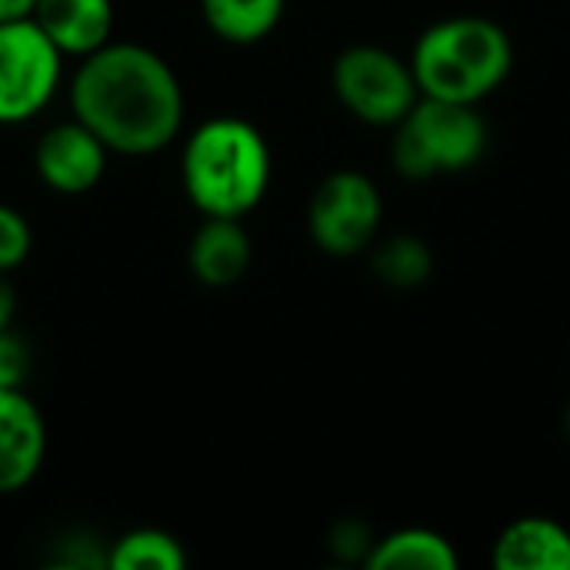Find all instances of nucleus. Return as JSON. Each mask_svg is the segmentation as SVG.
Returning <instances> with one entry per match:
<instances>
[{
  "label": "nucleus",
  "mask_w": 570,
  "mask_h": 570,
  "mask_svg": "<svg viewBox=\"0 0 570 570\" xmlns=\"http://www.w3.org/2000/svg\"><path fill=\"white\" fill-rule=\"evenodd\" d=\"M70 110L110 154L150 157L184 130V87L174 67L144 43H104L80 57Z\"/></svg>",
  "instance_id": "1"
},
{
  "label": "nucleus",
  "mask_w": 570,
  "mask_h": 570,
  "mask_svg": "<svg viewBox=\"0 0 570 570\" xmlns=\"http://www.w3.org/2000/svg\"><path fill=\"white\" fill-rule=\"evenodd\" d=\"M274 160L267 137L244 117H210L197 124L180 154L187 200L204 217H247L271 187Z\"/></svg>",
  "instance_id": "2"
},
{
  "label": "nucleus",
  "mask_w": 570,
  "mask_h": 570,
  "mask_svg": "<svg viewBox=\"0 0 570 570\" xmlns=\"http://www.w3.org/2000/svg\"><path fill=\"white\" fill-rule=\"evenodd\" d=\"M514 47L491 17L464 13L431 23L411 53V70L421 97L481 104L511 73Z\"/></svg>",
  "instance_id": "3"
},
{
  "label": "nucleus",
  "mask_w": 570,
  "mask_h": 570,
  "mask_svg": "<svg viewBox=\"0 0 570 570\" xmlns=\"http://www.w3.org/2000/svg\"><path fill=\"white\" fill-rule=\"evenodd\" d=\"M488 150V124L478 104H454L417 97V104L394 124L391 160L407 180H431L438 174L471 170Z\"/></svg>",
  "instance_id": "4"
},
{
  "label": "nucleus",
  "mask_w": 570,
  "mask_h": 570,
  "mask_svg": "<svg viewBox=\"0 0 570 570\" xmlns=\"http://www.w3.org/2000/svg\"><path fill=\"white\" fill-rule=\"evenodd\" d=\"M331 83L337 100L371 127L401 124L421 97L411 60H401L397 53L374 43L347 47L334 60Z\"/></svg>",
  "instance_id": "5"
},
{
  "label": "nucleus",
  "mask_w": 570,
  "mask_h": 570,
  "mask_svg": "<svg viewBox=\"0 0 570 570\" xmlns=\"http://www.w3.org/2000/svg\"><path fill=\"white\" fill-rule=\"evenodd\" d=\"M63 53L30 20L0 23V127H17L47 110L60 90Z\"/></svg>",
  "instance_id": "6"
},
{
  "label": "nucleus",
  "mask_w": 570,
  "mask_h": 570,
  "mask_svg": "<svg viewBox=\"0 0 570 570\" xmlns=\"http://www.w3.org/2000/svg\"><path fill=\"white\" fill-rule=\"evenodd\" d=\"M384 217L377 184L361 170H334L327 174L307 204V230L317 250L331 257L361 254Z\"/></svg>",
  "instance_id": "7"
},
{
  "label": "nucleus",
  "mask_w": 570,
  "mask_h": 570,
  "mask_svg": "<svg viewBox=\"0 0 570 570\" xmlns=\"http://www.w3.org/2000/svg\"><path fill=\"white\" fill-rule=\"evenodd\" d=\"M107 157H110V150L104 147V140L73 117V120L53 124L37 140L33 167H37V177L43 180V187L73 197V194L94 190L104 180Z\"/></svg>",
  "instance_id": "8"
},
{
  "label": "nucleus",
  "mask_w": 570,
  "mask_h": 570,
  "mask_svg": "<svg viewBox=\"0 0 570 570\" xmlns=\"http://www.w3.org/2000/svg\"><path fill=\"white\" fill-rule=\"evenodd\" d=\"M47 458V424L23 387L0 391V494L23 491Z\"/></svg>",
  "instance_id": "9"
},
{
  "label": "nucleus",
  "mask_w": 570,
  "mask_h": 570,
  "mask_svg": "<svg viewBox=\"0 0 570 570\" xmlns=\"http://www.w3.org/2000/svg\"><path fill=\"white\" fill-rule=\"evenodd\" d=\"M30 20L63 57H87L110 43L114 0H37Z\"/></svg>",
  "instance_id": "10"
},
{
  "label": "nucleus",
  "mask_w": 570,
  "mask_h": 570,
  "mask_svg": "<svg viewBox=\"0 0 570 570\" xmlns=\"http://www.w3.org/2000/svg\"><path fill=\"white\" fill-rule=\"evenodd\" d=\"M187 264L197 284L214 291L234 287L250 267V237L237 217H204L190 237Z\"/></svg>",
  "instance_id": "11"
},
{
  "label": "nucleus",
  "mask_w": 570,
  "mask_h": 570,
  "mask_svg": "<svg viewBox=\"0 0 570 570\" xmlns=\"http://www.w3.org/2000/svg\"><path fill=\"white\" fill-rule=\"evenodd\" d=\"M491 561L498 570H570V531L551 518H521L501 531Z\"/></svg>",
  "instance_id": "12"
},
{
  "label": "nucleus",
  "mask_w": 570,
  "mask_h": 570,
  "mask_svg": "<svg viewBox=\"0 0 570 570\" xmlns=\"http://www.w3.org/2000/svg\"><path fill=\"white\" fill-rule=\"evenodd\" d=\"M371 570H454L458 551L454 544L428 528H404L381 541H374L367 561Z\"/></svg>",
  "instance_id": "13"
},
{
  "label": "nucleus",
  "mask_w": 570,
  "mask_h": 570,
  "mask_svg": "<svg viewBox=\"0 0 570 570\" xmlns=\"http://www.w3.org/2000/svg\"><path fill=\"white\" fill-rule=\"evenodd\" d=\"M287 0H200V17L214 37L247 47L274 33Z\"/></svg>",
  "instance_id": "14"
},
{
  "label": "nucleus",
  "mask_w": 570,
  "mask_h": 570,
  "mask_svg": "<svg viewBox=\"0 0 570 570\" xmlns=\"http://www.w3.org/2000/svg\"><path fill=\"white\" fill-rule=\"evenodd\" d=\"M110 570H184L187 551L184 544L160 528H137L117 538L107 551Z\"/></svg>",
  "instance_id": "15"
},
{
  "label": "nucleus",
  "mask_w": 570,
  "mask_h": 570,
  "mask_svg": "<svg viewBox=\"0 0 570 570\" xmlns=\"http://www.w3.org/2000/svg\"><path fill=\"white\" fill-rule=\"evenodd\" d=\"M374 274L387 284V287H397V291H411V287H421L431 271H434V257H431V247L414 237V234H397L391 240H384L374 257Z\"/></svg>",
  "instance_id": "16"
},
{
  "label": "nucleus",
  "mask_w": 570,
  "mask_h": 570,
  "mask_svg": "<svg viewBox=\"0 0 570 570\" xmlns=\"http://www.w3.org/2000/svg\"><path fill=\"white\" fill-rule=\"evenodd\" d=\"M30 247H33L30 220L17 207L0 204V274L17 271L30 257Z\"/></svg>",
  "instance_id": "17"
},
{
  "label": "nucleus",
  "mask_w": 570,
  "mask_h": 570,
  "mask_svg": "<svg viewBox=\"0 0 570 570\" xmlns=\"http://www.w3.org/2000/svg\"><path fill=\"white\" fill-rule=\"evenodd\" d=\"M107 551L104 544H97L87 531H73L67 538L57 541V554H53V564L60 568H107Z\"/></svg>",
  "instance_id": "18"
},
{
  "label": "nucleus",
  "mask_w": 570,
  "mask_h": 570,
  "mask_svg": "<svg viewBox=\"0 0 570 570\" xmlns=\"http://www.w3.org/2000/svg\"><path fill=\"white\" fill-rule=\"evenodd\" d=\"M30 377V347L10 327L0 331V391L23 387Z\"/></svg>",
  "instance_id": "19"
},
{
  "label": "nucleus",
  "mask_w": 570,
  "mask_h": 570,
  "mask_svg": "<svg viewBox=\"0 0 570 570\" xmlns=\"http://www.w3.org/2000/svg\"><path fill=\"white\" fill-rule=\"evenodd\" d=\"M371 548H374V541H367V531H364L361 524H341V528L334 531V551H337V554L354 558V554L364 551V561H367Z\"/></svg>",
  "instance_id": "20"
},
{
  "label": "nucleus",
  "mask_w": 570,
  "mask_h": 570,
  "mask_svg": "<svg viewBox=\"0 0 570 570\" xmlns=\"http://www.w3.org/2000/svg\"><path fill=\"white\" fill-rule=\"evenodd\" d=\"M13 314H17V294H13L10 281L0 274V331H7L13 324Z\"/></svg>",
  "instance_id": "21"
},
{
  "label": "nucleus",
  "mask_w": 570,
  "mask_h": 570,
  "mask_svg": "<svg viewBox=\"0 0 570 570\" xmlns=\"http://www.w3.org/2000/svg\"><path fill=\"white\" fill-rule=\"evenodd\" d=\"M33 3H37V0H0V23L30 17V13H33Z\"/></svg>",
  "instance_id": "22"
},
{
  "label": "nucleus",
  "mask_w": 570,
  "mask_h": 570,
  "mask_svg": "<svg viewBox=\"0 0 570 570\" xmlns=\"http://www.w3.org/2000/svg\"><path fill=\"white\" fill-rule=\"evenodd\" d=\"M564 431H568V438H570V407H568V414H564Z\"/></svg>",
  "instance_id": "23"
}]
</instances>
